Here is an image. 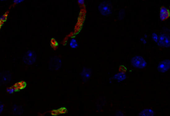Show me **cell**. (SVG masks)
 Segmentation results:
<instances>
[{"instance_id":"obj_19","label":"cell","mask_w":170,"mask_h":116,"mask_svg":"<svg viewBox=\"0 0 170 116\" xmlns=\"http://www.w3.org/2000/svg\"><path fill=\"white\" fill-rule=\"evenodd\" d=\"M152 38L153 39V40L155 41V42H158V37L156 33H153L152 34Z\"/></svg>"},{"instance_id":"obj_21","label":"cell","mask_w":170,"mask_h":116,"mask_svg":"<svg viewBox=\"0 0 170 116\" xmlns=\"http://www.w3.org/2000/svg\"><path fill=\"white\" fill-rule=\"evenodd\" d=\"M23 2H24V1L23 0H15L14 1V3L15 4H20V3H22Z\"/></svg>"},{"instance_id":"obj_20","label":"cell","mask_w":170,"mask_h":116,"mask_svg":"<svg viewBox=\"0 0 170 116\" xmlns=\"http://www.w3.org/2000/svg\"><path fill=\"white\" fill-rule=\"evenodd\" d=\"M115 116H124V114L121 111H119L116 112Z\"/></svg>"},{"instance_id":"obj_5","label":"cell","mask_w":170,"mask_h":116,"mask_svg":"<svg viewBox=\"0 0 170 116\" xmlns=\"http://www.w3.org/2000/svg\"><path fill=\"white\" fill-rule=\"evenodd\" d=\"M158 42L160 46L166 48L170 47V37L167 34H161L159 36Z\"/></svg>"},{"instance_id":"obj_1","label":"cell","mask_w":170,"mask_h":116,"mask_svg":"<svg viewBox=\"0 0 170 116\" xmlns=\"http://www.w3.org/2000/svg\"><path fill=\"white\" fill-rule=\"evenodd\" d=\"M37 58V54L35 52L32 50H28L23 56V61L25 64L32 65L35 63Z\"/></svg>"},{"instance_id":"obj_7","label":"cell","mask_w":170,"mask_h":116,"mask_svg":"<svg viewBox=\"0 0 170 116\" xmlns=\"http://www.w3.org/2000/svg\"><path fill=\"white\" fill-rule=\"evenodd\" d=\"M11 76L10 72L5 71L0 73V83L5 85L9 83L11 80Z\"/></svg>"},{"instance_id":"obj_18","label":"cell","mask_w":170,"mask_h":116,"mask_svg":"<svg viewBox=\"0 0 170 116\" xmlns=\"http://www.w3.org/2000/svg\"><path fill=\"white\" fill-rule=\"evenodd\" d=\"M4 109V105L3 103L0 101V115L3 113Z\"/></svg>"},{"instance_id":"obj_16","label":"cell","mask_w":170,"mask_h":116,"mask_svg":"<svg viewBox=\"0 0 170 116\" xmlns=\"http://www.w3.org/2000/svg\"><path fill=\"white\" fill-rule=\"evenodd\" d=\"M70 45L71 47H72V48H76L78 47V43H77V42L76 41L75 39H72L71 40Z\"/></svg>"},{"instance_id":"obj_22","label":"cell","mask_w":170,"mask_h":116,"mask_svg":"<svg viewBox=\"0 0 170 116\" xmlns=\"http://www.w3.org/2000/svg\"><path fill=\"white\" fill-rule=\"evenodd\" d=\"M79 3H80V4H83V3H84V1H83V0H81V1H79Z\"/></svg>"},{"instance_id":"obj_17","label":"cell","mask_w":170,"mask_h":116,"mask_svg":"<svg viewBox=\"0 0 170 116\" xmlns=\"http://www.w3.org/2000/svg\"><path fill=\"white\" fill-rule=\"evenodd\" d=\"M125 14V10L124 9H121V10H120V13H119V19L120 20L124 19V17Z\"/></svg>"},{"instance_id":"obj_6","label":"cell","mask_w":170,"mask_h":116,"mask_svg":"<svg viewBox=\"0 0 170 116\" xmlns=\"http://www.w3.org/2000/svg\"><path fill=\"white\" fill-rule=\"evenodd\" d=\"M170 68V60H164L159 63L158 66V71L161 72H167Z\"/></svg>"},{"instance_id":"obj_11","label":"cell","mask_w":170,"mask_h":116,"mask_svg":"<svg viewBox=\"0 0 170 116\" xmlns=\"http://www.w3.org/2000/svg\"><path fill=\"white\" fill-rule=\"evenodd\" d=\"M154 111L150 109H146L139 114L138 116H154Z\"/></svg>"},{"instance_id":"obj_14","label":"cell","mask_w":170,"mask_h":116,"mask_svg":"<svg viewBox=\"0 0 170 116\" xmlns=\"http://www.w3.org/2000/svg\"><path fill=\"white\" fill-rule=\"evenodd\" d=\"M17 91L18 90L16 89L15 87H9L7 89V92L10 94H12Z\"/></svg>"},{"instance_id":"obj_12","label":"cell","mask_w":170,"mask_h":116,"mask_svg":"<svg viewBox=\"0 0 170 116\" xmlns=\"http://www.w3.org/2000/svg\"><path fill=\"white\" fill-rule=\"evenodd\" d=\"M114 78L119 81H122L126 79V76L124 72H121L115 75Z\"/></svg>"},{"instance_id":"obj_9","label":"cell","mask_w":170,"mask_h":116,"mask_svg":"<svg viewBox=\"0 0 170 116\" xmlns=\"http://www.w3.org/2000/svg\"><path fill=\"white\" fill-rule=\"evenodd\" d=\"M91 73L92 72H91V69L87 68H83L81 72V75L82 80L84 82H86L89 80V78L91 77Z\"/></svg>"},{"instance_id":"obj_4","label":"cell","mask_w":170,"mask_h":116,"mask_svg":"<svg viewBox=\"0 0 170 116\" xmlns=\"http://www.w3.org/2000/svg\"><path fill=\"white\" fill-rule=\"evenodd\" d=\"M61 64L60 59L57 56H54L49 61V68L52 70H57L60 68Z\"/></svg>"},{"instance_id":"obj_10","label":"cell","mask_w":170,"mask_h":116,"mask_svg":"<svg viewBox=\"0 0 170 116\" xmlns=\"http://www.w3.org/2000/svg\"><path fill=\"white\" fill-rule=\"evenodd\" d=\"M24 109L22 106H19V105H13L12 107V113L15 115H20L24 113Z\"/></svg>"},{"instance_id":"obj_15","label":"cell","mask_w":170,"mask_h":116,"mask_svg":"<svg viewBox=\"0 0 170 116\" xmlns=\"http://www.w3.org/2000/svg\"><path fill=\"white\" fill-rule=\"evenodd\" d=\"M51 45L53 48H56L58 47V43L54 38H52L50 41Z\"/></svg>"},{"instance_id":"obj_2","label":"cell","mask_w":170,"mask_h":116,"mask_svg":"<svg viewBox=\"0 0 170 116\" xmlns=\"http://www.w3.org/2000/svg\"><path fill=\"white\" fill-rule=\"evenodd\" d=\"M131 63L133 67L137 68H145L147 66V62L140 56H136L132 58Z\"/></svg>"},{"instance_id":"obj_8","label":"cell","mask_w":170,"mask_h":116,"mask_svg":"<svg viewBox=\"0 0 170 116\" xmlns=\"http://www.w3.org/2000/svg\"><path fill=\"white\" fill-rule=\"evenodd\" d=\"M170 17V11L165 6L160 8V18L162 21L166 20Z\"/></svg>"},{"instance_id":"obj_3","label":"cell","mask_w":170,"mask_h":116,"mask_svg":"<svg viewBox=\"0 0 170 116\" xmlns=\"http://www.w3.org/2000/svg\"><path fill=\"white\" fill-rule=\"evenodd\" d=\"M98 10L102 15L110 14L112 11V5L110 1H105L100 4L98 6Z\"/></svg>"},{"instance_id":"obj_13","label":"cell","mask_w":170,"mask_h":116,"mask_svg":"<svg viewBox=\"0 0 170 116\" xmlns=\"http://www.w3.org/2000/svg\"><path fill=\"white\" fill-rule=\"evenodd\" d=\"M8 18V15L7 14H4L2 15H0V29L4 24V23L7 21Z\"/></svg>"}]
</instances>
